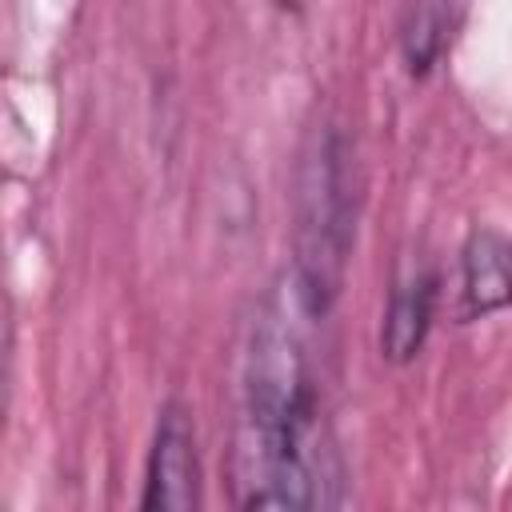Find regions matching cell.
I'll use <instances>...</instances> for the list:
<instances>
[{
    "label": "cell",
    "mask_w": 512,
    "mask_h": 512,
    "mask_svg": "<svg viewBox=\"0 0 512 512\" xmlns=\"http://www.w3.org/2000/svg\"><path fill=\"white\" fill-rule=\"evenodd\" d=\"M336 476L300 324L284 300H272L244 356L236 500L244 508H316L336 500Z\"/></svg>",
    "instance_id": "cell-1"
},
{
    "label": "cell",
    "mask_w": 512,
    "mask_h": 512,
    "mask_svg": "<svg viewBox=\"0 0 512 512\" xmlns=\"http://www.w3.org/2000/svg\"><path fill=\"white\" fill-rule=\"evenodd\" d=\"M348 184L340 140L324 132L300 172V224H296V296L308 316H320L344 280L348 260Z\"/></svg>",
    "instance_id": "cell-2"
},
{
    "label": "cell",
    "mask_w": 512,
    "mask_h": 512,
    "mask_svg": "<svg viewBox=\"0 0 512 512\" xmlns=\"http://www.w3.org/2000/svg\"><path fill=\"white\" fill-rule=\"evenodd\" d=\"M196 436L192 420L180 404H164L152 452H148V484H144V508H192L196 504Z\"/></svg>",
    "instance_id": "cell-3"
},
{
    "label": "cell",
    "mask_w": 512,
    "mask_h": 512,
    "mask_svg": "<svg viewBox=\"0 0 512 512\" xmlns=\"http://www.w3.org/2000/svg\"><path fill=\"white\" fill-rule=\"evenodd\" d=\"M460 316L476 320L488 312H500L512 304V244L492 232L480 228L468 236L464 252H460Z\"/></svg>",
    "instance_id": "cell-4"
},
{
    "label": "cell",
    "mask_w": 512,
    "mask_h": 512,
    "mask_svg": "<svg viewBox=\"0 0 512 512\" xmlns=\"http://www.w3.org/2000/svg\"><path fill=\"white\" fill-rule=\"evenodd\" d=\"M432 308H436V280L428 272L404 276L384 308V328H380V352L396 364L412 360L424 348V336L432 328Z\"/></svg>",
    "instance_id": "cell-5"
},
{
    "label": "cell",
    "mask_w": 512,
    "mask_h": 512,
    "mask_svg": "<svg viewBox=\"0 0 512 512\" xmlns=\"http://www.w3.org/2000/svg\"><path fill=\"white\" fill-rule=\"evenodd\" d=\"M468 16V0H412L404 28H400V48H404V64L412 76L432 72L444 52L456 44L460 28Z\"/></svg>",
    "instance_id": "cell-6"
}]
</instances>
